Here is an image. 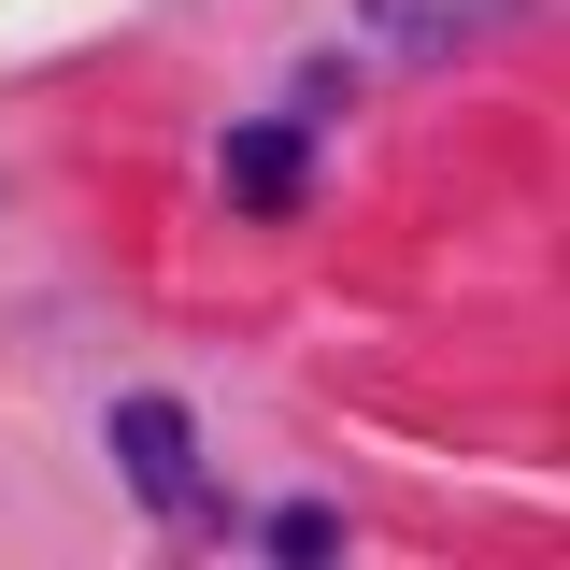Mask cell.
Masks as SVG:
<instances>
[{
	"mask_svg": "<svg viewBox=\"0 0 570 570\" xmlns=\"http://www.w3.org/2000/svg\"><path fill=\"white\" fill-rule=\"evenodd\" d=\"M115 456H129L142 499H200V442H186L171 400H115Z\"/></svg>",
	"mask_w": 570,
	"mask_h": 570,
	"instance_id": "obj_2",
	"label": "cell"
},
{
	"mask_svg": "<svg viewBox=\"0 0 570 570\" xmlns=\"http://www.w3.org/2000/svg\"><path fill=\"white\" fill-rule=\"evenodd\" d=\"M299 186H314V142L299 129H228V200L243 214H285Z\"/></svg>",
	"mask_w": 570,
	"mask_h": 570,
	"instance_id": "obj_3",
	"label": "cell"
},
{
	"mask_svg": "<svg viewBox=\"0 0 570 570\" xmlns=\"http://www.w3.org/2000/svg\"><path fill=\"white\" fill-rule=\"evenodd\" d=\"M513 14H528V0H356V29H371L385 58H471Z\"/></svg>",
	"mask_w": 570,
	"mask_h": 570,
	"instance_id": "obj_1",
	"label": "cell"
}]
</instances>
